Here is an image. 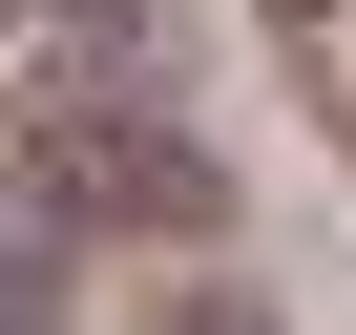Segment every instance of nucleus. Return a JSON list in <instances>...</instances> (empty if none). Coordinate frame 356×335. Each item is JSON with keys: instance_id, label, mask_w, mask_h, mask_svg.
<instances>
[{"instance_id": "f257e3e1", "label": "nucleus", "mask_w": 356, "mask_h": 335, "mask_svg": "<svg viewBox=\"0 0 356 335\" xmlns=\"http://www.w3.org/2000/svg\"><path fill=\"white\" fill-rule=\"evenodd\" d=\"M42 210L63 231H210V168H189V126H147L126 84H63L42 105Z\"/></svg>"}, {"instance_id": "7ed1b4c3", "label": "nucleus", "mask_w": 356, "mask_h": 335, "mask_svg": "<svg viewBox=\"0 0 356 335\" xmlns=\"http://www.w3.org/2000/svg\"><path fill=\"white\" fill-rule=\"evenodd\" d=\"M189 335H252V314H231V293H210V314H189Z\"/></svg>"}, {"instance_id": "f03ea898", "label": "nucleus", "mask_w": 356, "mask_h": 335, "mask_svg": "<svg viewBox=\"0 0 356 335\" xmlns=\"http://www.w3.org/2000/svg\"><path fill=\"white\" fill-rule=\"evenodd\" d=\"M63 314V210H0V335Z\"/></svg>"}]
</instances>
